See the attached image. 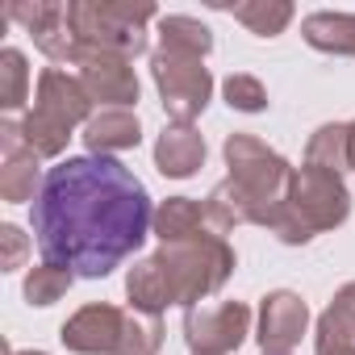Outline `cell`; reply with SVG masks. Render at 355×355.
Masks as SVG:
<instances>
[{
	"mask_svg": "<svg viewBox=\"0 0 355 355\" xmlns=\"http://www.w3.org/2000/svg\"><path fill=\"white\" fill-rule=\"evenodd\" d=\"M155 230L150 193L138 175L105 155H67L34 201V239L42 263L84 280L113 276Z\"/></svg>",
	"mask_w": 355,
	"mask_h": 355,
	"instance_id": "6da1fadb",
	"label": "cell"
},
{
	"mask_svg": "<svg viewBox=\"0 0 355 355\" xmlns=\"http://www.w3.org/2000/svg\"><path fill=\"white\" fill-rule=\"evenodd\" d=\"M222 155H226V167H230L226 180L243 193L251 226L272 230L280 222L284 205H288V189H293L297 167H288V159L255 134H230Z\"/></svg>",
	"mask_w": 355,
	"mask_h": 355,
	"instance_id": "7a4b0ae2",
	"label": "cell"
},
{
	"mask_svg": "<svg viewBox=\"0 0 355 355\" xmlns=\"http://www.w3.org/2000/svg\"><path fill=\"white\" fill-rule=\"evenodd\" d=\"M351 218V193L343 184L338 171L301 163L293 171V189H288V205L280 214V222L272 226V234L288 247H305L313 234L338 230Z\"/></svg>",
	"mask_w": 355,
	"mask_h": 355,
	"instance_id": "3957f363",
	"label": "cell"
},
{
	"mask_svg": "<svg viewBox=\"0 0 355 355\" xmlns=\"http://www.w3.org/2000/svg\"><path fill=\"white\" fill-rule=\"evenodd\" d=\"M155 259L167 272L171 301L180 309H197L239 268V255L222 234H205V239H193V243H167V247L155 251Z\"/></svg>",
	"mask_w": 355,
	"mask_h": 355,
	"instance_id": "277c9868",
	"label": "cell"
},
{
	"mask_svg": "<svg viewBox=\"0 0 355 355\" xmlns=\"http://www.w3.org/2000/svg\"><path fill=\"white\" fill-rule=\"evenodd\" d=\"M67 17L84 46H101L134 63L150 46L146 21H159V9L150 0H71Z\"/></svg>",
	"mask_w": 355,
	"mask_h": 355,
	"instance_id": "5b68a950",
	"label": "cell"
},
{
	"mask_svg": "<svg viewBox=\"0 0 355 355\" xmlns=\"http://www.w3.org/2000/svg\"><path fill=\"white\" fill-rule=\"evenodd\" d=\"M150 76L163 101V113L171 121L193 125L209 101H214V76L205 67V59H189V55H171V51H155L150 55Z\"/></svg>",
	"mask_w": 355,
	"mask_h": 355,
	"instance_id": "8992f818",
	"label": "cell"
},
{
	"mask_svg": "<svg viewBox=\"0 0 355 355\" xmlns=\"http://www.w3.org/2000/svg\"><path fill=\"white\" fill-rule=\"evenodd\" d=\"M67 67H76V80L84 84V92L92 96V105H101V109H134L138 105L142 84H138L134 63L125 55H113V51L80 42Z\"/></svg>",
	"mask_w": 355,
	"mask_h": 355,
	"instance_id": "52a82bcc",
	"label": "cell"
},
{
	"mask_svg": "<svg viewBox=\"0 0 355 355\" xmlns=\"http://www.w3.org/2000/svg\"><path fill=\"white\" fill-rule=\"evenodd\" d=\"M247 334H251V305L247 301L184 309V343L193 355H230L247 343Z\"/></svg>",
	"mask_w": 355,
	"mask_h": 355,
	"instance_id": "ba28073f",
	"label": "cell"
},
{
	"mask_svg": "<svg viewBox=\"0 0 355 355\" xmlns=\"http://www.w3.org/2000/svg\"><path fill=\"white\" fill-rule=\"evenodd\" d=\"M5 21H17L55 67L71 63V55L80 46L63 0H13V5L5 9Z\"/></svg>",
	"mask_w": 355,
	"mask_h": 355,
	"instance_id": "9c48e42d",
	"label": "cell"
},
{
	"mask_svg": "<svg viewBox=\"0 0 355 355\" xmlns=\"http://www.w3.org/2000/svg\"><path fill=\"white\" fill-rule=\"evenodd\" d=\"M59 343L71 355H121V343H125V309H117L109 301H92V305L76 309L59 326Z\"/></svg>",
	"mask_w": 355,
	"mask_h": 355,
	"instance_id": "30bf717a",
	"label": "cell"
},
{
	"mask_svg": "<svg viewBox=\"0 0 355 355\" xmlns=\"http://www.w3.org/2000/svg\"><path fill=\"white\" fill-rule=\"evenodd\" d=\"M42 180H46V175L38 167L34 146L21 134V121L17 117H5V121H0V197H5L9 205L38 201Z\"/></svg>",
	"mask_w": 355,
	"mask_h": 355,
	"instance_id": "8fae6325",
	"label": "cell"
},
{
	"mask_svg": "<svg viewBox=\"0 0 355 355\" xmlns=\"http://www.w3.org/2000/svg\"><path fill=\"white\" fill-rule=\"evenodd\" d=\"M309 330V305L293 288H272L259 301V347L263 351H293Z\"/></svg>",
	"mask_w": 355,
	"mask_h": 355,
	"instance_id": "7c38bea8",
	"label": "cell"
},
{
	"mask_svg": "<svg viewBox=\"0 0 355 355\" xmlns=\"http://www.w3.org/2000/svg\"><path fill=\"white\" fill-rule=\"evenodd\" d=\"M34 109L46 113L51 121L76 130V125H88L92 121V96L84 92V84L63 71V67H46L38 76V96H34Z\"/></svg>",
	"mask_w": 355,
	"mask_h": 355,
	"instance_id": "4fadbf2b",
	"label": "cell"
},
{
	"mask_svg": "<svg viewBox=\"0 0 355 355\" xmlns=\"http://www.w3.org/2000/svg\"><path fill=\"white\" fill-rule=\"evenodd\" d=\"M205 155H209L205 134L197 125H184V121L163 125V134L155 138V167L167 180H189V175H197L205 167Z\"/></svg>",
	"mask_w": 355,
	"mask_h": 355,
	"instance_id": "5bb4252c",
	"label": "cell"
},
{
	"mask_svg": "<svg viewBox=\"0 0 355 355\" xmlns=\"http://www.w3.org/2000/svg\"><path fill=\"white\" fill-rule=\"evenodd\" d=\"M142 142V121L134 109H101L92 113V121L84 125V146L88 155H121V150H134Z\"/></svg>",
	"mask_w": 355,
	"mask_h": 355,
	"instance_id": "9a60e30c",
	"label": "cell"
},
{
	"mask_svg": "<svg viewBox=\"0 0 355 355\" xmlns=\"http://www.w3.org/2000/svg\"><path fill=\"white\" fill-rule=\"evenodd\" d=\"M159 243H193V239H205V234H218L214 222H209V209L205 201H193V197H167L159 201L155 209V230Z\"/></svg>",
	"mask_w": 355,
	"mask_h": 355,
	"instance_id": "2e32d148",
	"label": "cell"
},
{
	"mask_svg": "<svg viewBox=\"0 0 355 355\" xmlns=\"http://www.w3.org/2000/svg\"><path fill=\"white\" fill-rule=\"evenodd\" d=\"M125 297H130V309L138 313H163L171 301V284H167V272L159 268L155 255L138 259L130 272H125Z\"/></svg>",
	"mask_w": 355,
	"mask_h": 355,
	"instance_id": "e0dca14e",
	"label": "cell"
},
{
	"mask_svg": "<svg viewBox=\"0 0 355 355\" xmlns=\"http://www.w3.org/2000/svg\"><path fill=\"white\" fill-rule=\"evenodd\" d=\"M301 38L322 55H351L355 59V13H309L301 21Z\"/></svg>",
	"mask_w": 355,
	"mask_h": 355,
	"instance_id": "ac0fdd59",
	"label": "cell"
},
{
	"mask_svg": "<svg viewBox=\"0 0 355 355\" xmlns=\"http://www.w3.org/2000/svg\"><path fill=\"white\" fill-rule=\"evenodd\" d=\"M159 51L205 59L214 51V30L197 17H184V13H163L159 17Z\"/></svg>",
	"mask_w": 355,
	"mask_h": 355,
	"instance_id": "d6986e66",
	"label": "cell"
},
{
	"mask_svg": "<svg viewBox=\"0 0 355 355\" xmlns=\"http://www.w3.org/2000/svg\"><path fill=\"white\" fill-rule=\"evenodd\" d=\"M305 163L326 167V171H351V125L347 121H326L309 134L305 142Z\"/></svg>",
	"mask_w": 355,
	"mask_h": 355,
	"instance_id": "ffe728a7",
	"label": "cell"
},
{
	"mask_svg": "<svg viewBox=\"0 0 355 355\" xmlns=\"http://www.w3.org/2000/svg\"><path fill=\"white\" fill-rule=\"evenodd\" d=\"M230 13L255 38H280L288 30V21H293L288 0H243V5H230Z\"/></svg>",
	"mask_w": 355,
	"mask_h": 355,
	"instance_id": "44dd1931",
	"label": "cell"
},
{
	"mask_svg": "<svg viewBox=\"0 0 355 355\" xmlns=\"http://www.w3.org/2000/svg\"><path fill=\"white\" fill-rule=\"evenodd\" d=\"M30 101V63L17 46H5L0 51V109L9 117L21 113Z\"/></svg>",
	"mask_w": 355,
	"mask_h": 355,
	"instance_id": "7402d4cb",
	"label": "cell"
},
{
	"mask_svg": "<svg viewBox=\"0 0 355 355\" xmlns=\"http://www.w3.org/2000/svg\"><path fill=\"white\" fill-rule=\"evenodd\" d=\"M71 284H76V276H71L67 268H55V263H38V268H30V272H26V284H21V293H26V301H30V305L46 309V305L63 301Z\"/></svg>",
	"mask_w": 355,
	"mask_h": 355,
	"instance_id": "603a6c76",
	"label": "cell"
},
{
	"mask_svg": "<svg viewBox=\"0 0 355 355\" xmlns=\"http://www.w3.org/2000/svg\"><path fill=\"white\" fill-rule=\"evenodd\" d=\"M21 134H26V142L34 146V155H38V159H59V155L67 150V138H71V130H67V125L51 121V117H46V113H38V109H30V113L21 117Z\"/></svg>",
	"mask_w": 355,
	"mask_h": 355,
	"instance_id": "cb8c5ba5",
	"label": "cell"
},
{
	"mask_svg": "<svg viewBox=\"0 0 355 355\" xmlns=\"http://www.w3.org/2000/svg\"><path fill=\"white\" fill-rule=\"evenodd\" d=\"M159 347H163V318L159 313L125 309V343H121V355H159Z\"/></svg>",
	"mask_w": 355,
	"mask_h": 355,
	"instance_id": "d4e9b609",
	"label": "cell"
},
{
	"mask_svg": "<svg viewBox=\"0 0 355 355\" xmlns=\"http://www.w3.org/2000/svg\"><path fill=\"white\" fill-rule=\"evenodd\" d=\"M222 96L230 109L239 113H263L268 109V88L251 76V71H230L226 84H222Z\"/></svg>",
	"mask_w": 355,
	"mask_h": 355,
	"instance_id": "484cf974",
	"label": "cell"
},
{
	"mask_svg": "<svg viewBox=\"0 0 355 355\" xmlns=\"http://www.w3.org/2000/svg\"><path fill=\"white\" fill-rule=\"evenodd\" d=\"M313 355H355V334L326 309L313 330Z\"/></svg>",
	"mask_w": 355,
	"mask_h": 355,
	"instance_id": "4316f807",
	"label": "cell"
},
{
	"mask_svg": "<svg viewBox=\"0 0 355 355\" xmlns=\"http://www.w3.org/2000/svg\"><path fill=\"white\" fill-rule=\"evenodd\" d=\"M0 247H5V255H0V268H5V272H17L26 263V255H30V239L13 222L0 226Z\"/></svg>",
	"mask_w": 355,
	"mask_h": 355,
	"instance_id": "83f0119b",
	"label": "cell"
},
{
	"mask_svg": "<svg viewBox=\"0 0 355 355\" xmlns=\"http://www.w3.org/2000/svg\"><path fill=\"white\" fill-rule=\"evenodd\" d=\"M330 313H334V318H338V322H343L351 334H355V280H347V284L334 293V301H330Z\"/></svg>",
	"mask_w": 355,
	"mask_h": 355,
	"instance_id": "f1b7e54d",
	"label": "cell"
},
{
	"mask_svg": "<svg viewBox=\"0 0 355 355\" xmlns=\"http://www.w3.org/2000/svg\"><path fill=\"white\" fill-rule=\"evenodd\" d=\"M5 355H51V351H17L13 343H5Z\"/></svg>",
	"mask_w": 355,
	"mask_h": 355,
	"instance_id": "f546056e",
	"label": "cell"
},
{
	"mask_svg": "<svg viewBox=\"0 0 355 355\" xmlns=\"http://www.w3.org/2000/svg\"><path fill=\"white\" fill-rule=\"evenodd\" d=\"M351 125V171H355V121H347Z\"/></svg>",
	"mask_w": 355,
	"mask_h": 355,
	"instance_id": "4dcf8cb0",
	"label": "cell"
},
{
	"mask_svg": "<svg viewBox=\"0 0 355 355\" xmlns=\"http://www.w3.org/2000/svg\"><path fill=\"white\" fill-rule=\"evenodd\" d=\"M259 355H293V351H259Z\"/></svg>",
	"mask_w": 355,
	"mask_h": 355,
	"instance_id": "1f68e13d",
	"label": "cell"
}]
</instances>
